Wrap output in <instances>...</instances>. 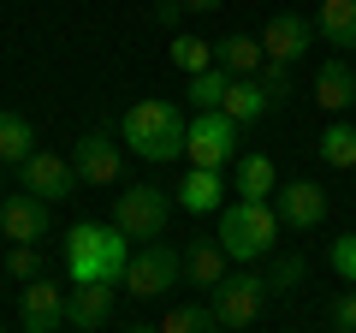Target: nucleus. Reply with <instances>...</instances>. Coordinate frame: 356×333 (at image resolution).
Here are the masks:
<instances>
[{"label":"nucleus","instance_id":"1","mask_svg":"<svg viewBox=\"0 0 356 333\" xmlns=\"http://www.w3.org/2000/svg\"><path fill=\"white\" fill-rule=\"evenodd\" d=\"M125 262H131V238L119 226L77 220V226L65 232V280H72V286H89V280L119 286V280H125Z\"/></svg>","mask_w":356,"mask_h":333},{"label":"nucleus","instance_id":"2","mask_svg":"<svg viewBox=\"0 0 356 333\" xmlns=\"http://www.w3.org/2000/svg\"><path fill=\"white\" fill-rule=\"evenodd\" d=\"M184 131H191V119L178 114L172 102H161V95L125 107V119H119V143H125L131 155H143V161H154V166H166V161L184 155Z\"/></svg>","mask_w":356,"mask_h":333},{"label":"nucleus","instance_id":"3","mask_svg":"<svg viewBox=\"0 0 356 333\" xmlns=\"http://www.w3.org/2000/svg\"><path fill=\"white\" fill-rule=\"evenodd\" d=\"M280 232H285V220H280V208L273 203H226L220 208V226H214V244L226 250L232 262H261V256H273V244H280Z\"/></svg>","mask_w":356,"mask_h":333},{"label":"nucleus","instance_id":"4","mask_svg":"<svg viewBox=\"0 0 356 333\" xmlns=\"http://www.w3.org/2000/svg\"><path fill=\"white\" fill-rule=\"evenodd\" d=\"M172 196L166 191H154V185H125L119 191V203H113V226L125 232L131 244H154L166 232V220H172Z\"/></svg>","mask_w":356,"mask_h":333},{"label":"nucleus","instance_id":"5","mask_svg":"<svg viewBox=\"0 0 356 333\" xmlns=\"http://www.w3.org/2000/svg\"><path fill=\"white\" fill-rule=\"evenodd\" d=\"M178 280H184V256H178L166 238H154V244H143V250H131L119 286H125L131 297H166Z\"/></svg>","mask_w":356,"mask_h":333},{"label":"nucleus","instance_id":"6","mask_svg":"<svg viewBox=\"0 0 356 333\" xmlns=\"http://www.w3.org/2000/svg\"><path fill=\"white\" fill-rule=\"evenodd\" d=\"M238 119L220 114V107H202V114L191 119V131H184V155H191V166H226L238 161Z\"/></svg>","mask_w":356,"mask_h":333},{"label":"nucleus","instance_id":"7","mask_svg":"<svg viewBox=\"0 0 356 333\" xmlns=\"http://www.w3.org/2000/svg\"><path fill=\"white\" fill-rule=\"evenodd\" d=\"M267 292H273V286L261 280V274H226V280L214 286V292H208V309H214V321L220 327H250L255 316H261V304H267Z\"/></svg>","mask_w":356,"mask_h":333},{"label":"nucleus","instance_id":"8","mask_svg":"<svg viewBox=\"0 0 356 333\" xmlns=\"http://www.w3.org/2000/svg\"><path fill=\"white\" fill-rule=\"evenodd\" d=\"M18 185H24L30 196H42V203H60V196H72L77 166L65 161V155H54V149H36L24 166H18Z\"/></svg>","mask_w":356,"mask_h":333},{"label":"nucleus","instance_id":"9","mask_svg":"<svg viewBox=\"0 0 356 333\" xmlns=\"http://www.w3.org/2000/svg\"><path fill=\"white\" fill-rule=\"evenodd\" d=\"M309 42H315V18H303V13H273L261 24V54H267V60L297 65L309 54Z\"/></svg>","mask_w":356,"mask_h":333},{"label":"nucleus","instance_id":"10","mask_svg":"<svg viewBox=\"0 0 356 333\" xmlns=\"http://www.w3.org/2000/svg\"><path fill=\"white\" fill-rule=\"evenodd\" d=\"M48 226H54V215H48L42 196H30V191L0 196V232H6L13 244H42V238H48Z\"/></svg>","mask_w":356,"mask_h":333},{"label":"nucleus","instance_id":"11","mask_svg":"<svg viewBox=\"0 0 356 333\" xmlns=\"http://www.w3.org/2000/svg\"><path fill=\"white\" fill-rule=\"evenodd\" d=\"M315 107L332 114V119H344L356 107V65H350V54L321 60V72H315Z\"/></svg>","mask_w":356,"mask_h":333},{"label":"nucleus","instance_id":"12","mask_svg":"<svg viewBox=\"0 0 356 333\" xmlns=\"http://www.w3.org/2000/svg\"><path fill=\"white\" fill-rule=\"evenodd\" d=\"M273 208H280V220H285L291 232H309V226L327 220V191H321L315 179H291V185L273 191Z\"/></svg>","mask_w":356,"mask_h":333},{"label":"nucleus","instance_id":"13","mask_svg":"<svg viewBox=\"0 0 356 333\" xmlns=\"http://www.w3.org/2000/svg\"><path fill=\"white\" fill-rule=\"evenodd\" d=\"M72 166H77V179H83V185H102V191H107L125 161H119V143L107 137V131H89V137L72 143Z\"/></svg>","mask_w":356,"mask_h":333},{"label":"nucleus","instance_id":"14","mask_svg":"<svg viewBox=\"0 0 356 333\" xmlns=\"http://www.w3.org/2000/svg\"><path fill=\"white\" fill-rule=\"evenodd\" d=\"M18 316H24V333H60V321H65L60 280H30L24 297H18Z\"/></svg>","mask_w":356,"mask_h":333},{"label":"nucleus","instance_id":"15","mask_svg":"<svg viewBox=\"0 0 356 333\" xmlns=\"http://www.w3.org/2000/svg\"><path fill=\"white\" fill-rule=\"evenodd\" d=\"M184 215H220L226 208V179H220V166H191L184 179H178V196H172Z\"/></svg>","mask_w":356,"mask_h":333},{"label":"nucleus","instance_id":"16","mask_svg":"<svg viewBox=\"0 0 356 333\" xmlns=\"http://www.w3.org/2000/svg\"><path fill=\"white\" fill-rule=\"evenodd\" d=\"M107 316H113V286L107 280H89V286H65V321L83 333L107 327Z\"/></svg>","mask_w":356,"mask_h":333},{"label":"nucleus","instance_id":"17","mask_svg":"<svg viewBox=\"0 0 356 333\" xmlns=\"http://www.w3.org/2000/svg\"><path fill=\"white\" fill-rule=\"evenodd\" d=\"M315 36L327 48L350 54L356 48V0H315Z\"/></svg>","mask_w":356,"mask_h":333},{"label":"nucleus","instance_id":"18","mask_svg":"<svg viewBox=\"0 0 356 333\" xmlns=\"http://www.w3.org/2000/svg\"><path fill=\"white\" fill-rule=\"evenodd\" d=\"M238 196L243 203H273V191H280V166L267 161V155H238Z\"/></svg>","mask_w":356,"mask_h":333},{"label":"nucleus","instance_id":"19","mask_svg":"<svg viewBox=\"0 0 356 333\" xmlns=\"http://www.w3.org/2000/svg\"><path fill=\"white\" fill-rule=\"evenodd\" d=\"M220 114H232L238 125H255V119L273 114V95H267L255 77H232V90H226V102H220Z\"/></svg>","mask_w":356,"mask_h":333},{"label":"nucleus","instance_id":"20","mask_svg":"<svg viewBox=\"0 0 356 333\" xmlns=\"http://www.w3.org/2000/svg\"><path fill=\"white\" fill-rule=\"evenodd\" d=\"M30 155H36V131H30V119L13 114V107H0V166H24Z\"/></svg>","mask_w":356,"mask_h":333},{"label":"nucleus","instance_id":"21","mask_svg":"<svg viewBox=\"0 0 356 333\" xmlns=\"http://www.w3.org/2000/svg\"><path fill=\"white\" fill-rule=\"evenodd\" d=\"M226 262H232V256L220 250V244H191V250H184V280L214 292V286L226 280Z\"/></svg>","mask_w":356,"mask_h":333},{"label":"nucleus","instance_id":"22","mask_svg":"<svg viewBox=\"0 0 356 333\" xmlns=\"http://www.w3.org/2000/svg\"><path fill=\"white\" fill-rule=\"evenodd\" d=\"M315 149H321V161H327V166L350 173V166H356V119H332V125L321 131Z\"/></svg>","mask_w":356,"mask_h":333},{"label":"nucleus","instance_id":"23","mask_svg":"<svg viewBox=\"0 0 356 333\" xmlns=\"http://www.w3.org/2000/svg\"><path fill=\"white\" fill-rule=\"evenodd\" d=\"M166 54H172V65L184 77L214 72V65H220V42H202V36H172V48H166Z\"/></svg>","mask_w":356,"mask_h":333},{"label":"nucleus","instance_id":"24","mask_svg":"<svg viewBox=\"0 0 356 333\" xmlns=\"http://www.w3.org/2000/svg\"><path fill=\"white\" fill-rule=\"evenodd\" d=\"M261 60H267L261 36H226V42H220V65H226L232 77H255V72H261Z\"/></svg>","mask_w":356,"mask_h":333},{"label":"nucleus","instance_id":"25","mask_svg":"<svg viewBox=\"0 0 356 333\" xmlns=\"http://www.w3.org/2000/svg\"><path fill=\"white\" fill-rule=\"evenodd\" d=\"M220 321H214V309L208 304H172L161 316V333H214Z\"/></svg>","mask_w":356,"mask_h":333},{"label":"nucleus","instance_id":"26","mask_svg":"<svg viewBox=\"0 0 356 333\" xmlns=\"http://www.w3.org/2000/svg\"><path fill=\"white\" fill-rule=\"evenodd\" d=\"M226 90H232V72H226V65L196 72L191 77V107H196V114H202V107H220V102H226Z\"/></svg>","mask_w":356,"mask_h":333},{"label":"nucleus","instance_id":"27","mask_svg":"<svg viewBox=\"0 0 356 333\" xmlns=\"http://www.w3.org/2000/svg\"><path fill=\"white\" fill-rule=\"evenodd\" d=\"M327 262H332V274H339L344 286H356V232H339V238L327 244Z\"/></svg>","mask_w":356,"mask_h":333},{"label":"nucleus","instance_id":"28","mask_svg":"<svg viewBox=\"0 0 356 333\" xmlns=\"http://www.w3.org/2000/svg\"><path fill=\"white\" fill-rule=\"evenodd\" d=\"M6 274H13V280H42V250L36 244H13V250H6Z\"/></svg>","mask_w":356,"mask_h":333},{"label":"nucleus","instance_id":"29","mask_svg":"<svg viewBox=\"0 0 356 333\" xmlns=\"http://www.w3.org/2000/svg\"><path fill=\"white\" fill-rule=\"evenodd\" d=\"M255 84H261V90L273 95V107H280L285 95H291V65H285V60H261V72H255Z\"/></svg>","mask_w":356,"mask_h":333},{"label":"nucleus","instance_id":"30","mask_svg":"<svg viewBox=\"0 0 356 333\" xmlns=\"http://www.w3.org/2000/svg\"><path fill=\"white\" fill-rule=\"evenodd\" d=\"M303 274H309V262H303V256H285L280 268H273V280H267V286H273V292H291Z\"/></svg>","mask_w":356,"mask_h":333},{"label":"nucleus","instance_id":"31","mask_svg":"<svg viewBox=\"0 0 356 333\" xmlns=\"http://www.w3.org/2000/svg\"><path fill=\"white\" fill-rule=\"evenodd\" d=\"M332 321H339V327H356V292H339V297H332Z\"/></svg>","mask_w":356,"mask_h":333},{"label":"nucleus","instance_id":"32","mask_svg":"<svg viewBox=\"0 0 356 333\" xmlns=\"http://www.w3.org/2000/svg\"><path fill=\"white\" fill-rule=\"evenodd\" d=\"M178 6H184V13H220L226 0H178Z\"/></svg>","mask_w":356,"mask_h":333},{"label":"nucleus","instance_id":"33","mask_svg":"<svg viewBox=\"0 0 356 333\" xmlns=\"http://www.w3.org/2000/svg\"><path fill=\"white\" fill-rule=\"evenodd\" d=\"M125 333H161V327H149V321H131V327Z\"/></svg>","mask_w":356,"mask_h":333},{"label":"nucleus","instance_id":"34","mask_svg":"<svg viewBox=\"0 0 356 333\" xmlns=\"http://www.w3.org/2000/svg\"><path fill=\"white\" fill-rule=\"evenodd\" d=\"M339 333H356V327H339Z\"/></svg>","mask_w":356,"mask_h":333},{"label":"nucleus","instance_id":"35","mask_svg":"<svg viewBox=\"0 0 356 333\" xmlns=\"http://www.w3.org/2000/svg\"><path fill=\"white\" fill-rule=\"evenodd\" d=\"M154 6H161V0H154Z\"/></svg>","mask_w":356,"mask_h":333},{"label":"nucleus","instance_id":"36","mask_svg":"<svg viewBox=\"0 0 356 333\" xmlns=\"http://www.w3.org/2000/svg\"><path fill=\"white\" fill-rule=\"evenodd\" d=\"M0 333H6V327H0Z\"/></svg>","mask_w":356,"mask_h":333}]
</instances>
